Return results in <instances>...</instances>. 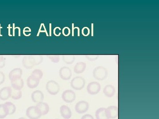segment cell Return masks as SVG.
I'll return each mask as SVG.
<instances>
[{"mask_svg":"<svg viewBox=\"0 0 159 119\" xmlns=\"http://www.w3.org/2000/svg\"><path fill=\"white\" fill-rule=\"evenodd\" d=\"M26 115L29 119H39L42 116L36 106H31L27 108Z\"/></svg>","mask_w":159,"mask_h":119,"instance_id":"4","label":"cell"},{"mask_svg":"<svg viewBox=\"0 0 159 119\" xmlns=\"http://www.w3.org/2000/svg\"><path fill=\"white\" fill-rule=\"evenodd\" d=\"M86 58L90 61H94L97 60L99 57V55H86Z\"/></svg>","mask_w":159,"mask_h":119,"instance_id":"27","label":"cell"},{"mask_svg":"<svg viewBox=\"0 0 159 119\" xmlns=\"http://www.w3.org/2000/svg\"><path fill=\"white\" fill-rule=\"evenodd\" d=\"M4 105L8 110L9 116L13 115L16 112V107L15 105L10 102H7L4 103Z\"/></svg>","mask_w":159,"mask_h":119,"instance_id":"21","label":"cell"},{"mask_svg":"<svg viewBox=\"0 0 159 119\" xmlns=\"http://www.w3.org/2000/svg\"><path fill=\"white\" fill-rule=\"evenodd\" d=\"M85 85V80L83 77H76L71 80L70 85L74 89L77 90H80L84 88Z\"/></svg>","mask_w":159,"mask_h":119,"instance_id":"2","label":"cell"},{"mask_svg":"<svg viewBox=\"0 0 159 119\" xmlns=\"http://www.w3.org/2000/svg\"><path fill=\"white\" fill-rule=\"evenodd\" d=\"M95 116L97 119H109L106 112V108H100L96 111Z\"/></svg>","mask_w":159,"mask_h":119,"instance_id":"20","label":"cell"},{"mask_svg":"<svg viewBox=\"0 0 159 119\" xmlns=\"http://www.w3.org/2000/svg\"><path fill=\"white\" fill-rule=\"evenodd\" d=\"M48 58L51 60L52 62L54 63H57L60 61V56L59 55H48Z\"/></svg>","mask_w":159,"mask_h":119,"instance_id":"26","label":"cell"},{"mask_svg":"<svg viewBox=\"0 0 159 119\" xmlns=\"http://www.w3.org/2000/svg\"><path fill=\"white\" fill-rule=\"evenodd\" d=\"M108 71L107 69L102 66L95 68L93 71V76L95 79L99 81H103L107 78Z\"/></svg>","mask_w":159,"mask_h":119,"instance_id":"1","label":"cell"},{"mask_svg":"<svg viewBox=\"0 0 159 119\" xmlns=\"http://www.w3.org/2000/svg\"><path fill=\"white\" fill-rule=\"evenodd\" d=\"M101 90L100 83L96 81L90 82L87 86V91L91 95H94L99 93Z\"/></svg>","mask_w":159,"mask_h":119,"instance_id":"5","label":"cell"},{"mask_svg":"<svg viewBox=\"0 0 159 119\" xmlns=\"http://www.w3.org/2000/svg\"><path fill=\"white\" fill-rule=\"evenodd\" d=\"M61 115L64 119H70L72 117L70 108L66 105H61L60 108Z\"/></svg>","mask_w":159,"mask_h":119,"instance_id":"13","label":"cell"},{"mask_svg":"<svg viewBox=\"0 0 159 119\" xmlns=\"http://www.w3.org/2000/svg\"><path fill=\"white\" fill-rule=\"evenodd\" d=\"M90 33V30L89 29L88 27H84L83 28L82 31H81V33L84 36H88L89 35Z\"/></svg>","mask_w":159,"mask_h":119,"instance_id":"28","label":"cell"},{"mask_svg":"<svg viewBox=\"0 0 159 119\" xmlns=\"http://www.w3.org/2000/svg\"><path fill=\"white\" fill-rule=\"evenodd\" d=\"M81 119H94L93 117L89 114H87L83 116Z\"/></svg>","mask_w":159,"mask_h":119,"instance_id":"32","label":"cell"},{"mask_svg":"<svg viewBox=\"0 0 159 119\" xmlns=\"http://www.w3.org/2000/svg\"><path fill=\"white\" fill-rule=\"evenodd\" d=\"M5 65H6V60L0 62V68L5 67Z\"/></svg>","mask_w":159,"mask_h":119,"instance_id":"33","label":"cell"},{"mask_svg":"<svg viewBox=\"0 0 159 119\" xmlns=\"http://www.w3.org/2000/svg\"><path fill=\"white\" fill-rule=\"evenodd\" d=\"M42 116H45L48 114L50 111V107L48 103L46 102H41L37 103L35 105Z\"/></svg>","mask_w":159,"mask_h":119,"instance_id":"14","label":"cell"},{"mask_svg":"<svg viewBox=\"0 0 159 119\" xmlns=\"http://www.w3.org/2000/svg\"><path fill=\"white\" fill-rule=\"evenodd\" d=\"M18 119H28L27 118H26L24 117H20L19 118H18Z\"/></svg>","mask_w":159,"mask_h":119,"instance_id":"35","label":"cell"},{"mask_svg":"<svg viewBox=\"0 0 159 119\" xmlns=\"http://www.w3.org/2000/svg\"><path fill=\"white\" fill-rule=\"evenodd\" d=\"M31 98L34 103H38L43 102L44 98L43 94L41 90L34 91L31 95Z\"/></svg>","mask_w":159,"mask_h":119,"instance_id":"11","label":"cell"},{"mask_svg":"<svg viewBox=\"0 0 159 119\" xmlns=\"http://www.w3.org/2000/svg\"><path fill=\"white\" fill-rule=\"evenodd\" d=\"M86 68V64L84 62L77 63L75 64L74 68V71L75 73L80 74L82 73L85 71Z\"/></svg>","mask_w":159,"mask_h":119,"instance_id":"19","label":"cell"},{"mask_svg":"<svg viewBox=\"0 0 159 119\" xmlns=\"http://www.w3.org/2000/svg\"><path fill=\"white\" fill-rule=\"evenodd\" d=\"M39 79H36L31 75L28 77L27 80V86L30 89L36 88L39 85Z\"/></svg>","mask_w":159,"mask_h":119,"instance_id":"16","label":"cell"},{"mask_svg":"<svg viewBox=\"0 0 159 119\" xmlns=\"http://www.w3.org/2000/svg\"><path fill=\"white\" fill-rule=\"evenodd\" d=\"M31 75L33 76V77H35L36 79L40 80L43 78V72L41 70L36 69L33 71Z\"/></svg>","mask_w":159,"mask_h":119,"instance_id":"25","label":"cell"},{"mask_svg":"<svg viewBox=\"0 0 159 119\" xmlns=\"http://www.w3.org/2000/svg\"><path fill=\"white\" fill-rule=\"evenodd\" d=\"M60 77L64 80H68L71 79L72 76V71L69 67L64 66L60 69Z\"/></svg>","mask_w":159,"mask_h":119,"instance_id":"9","label":"cell"},{"mask_svg":"<svg viewBox=\"0 0 159 119\" xmlns=\"http://www.w3.org/2000/svg\"><path fill=\"white\" fill-rule=\"evenodd\" d=\"M34 59H35V62H36V65H39L43 61V57L42 56H34Z\"/></svg>","mask_w":159,"mask_h":119,"instance_id":"29","label":"cell"},{"mask_svg":"<svg viewBox=\"0 0 159 119\" xmlns=\"http://www.w3.org/2000/svg\"><path fill=\"white\" fill-rule=\"evenodd\" d=\"M89 108V104L85 101H80L76 103L75 111L77 113L83 114L86 112Z\"/></svg>","mask_w":159,"mask_h":119,"instance_id":"7","label":"cell"},{"mask_svg":"<svg viewBox=\"0 0 159 119\" xmlns=\"http://www.w3.org/2000/svg\"><path fill=\"white\" fill-rule=\"evenodd\" d=\"M106 112L109 119L116 118L118 115V107L114 105L109 106L106 108Z\"/></svg>","mask_w":159,"mask_h":119,"instance_id":"12","label":"cell"},{"mask_svg":"<svg viewBox=\"0 0 159 119\" xmlns=\"http://www.w3.org/2000/svg\"><path fill=\"white\" fill-rule=\"evenodd\" d=\"M47 91L52 95H56L59 93L60 86L59 84L54 80H50L46 84Z\"/></svg>","mask_w":159,"mask_h":119,"instance_id":"3","label":"cell"},{"mask_svg":"<svg viewBox=\"0 0 159 119\" xmlns=\"http://www.w3.org/2000/svg\"><path fill=\"white\" fill-rule=\"evenodd\" d=\"M11 88L16 90H21L24 86V82L21 78L11 81Z\"/></svg>","mask_w":159,"mask_h":119,"instance_id":"18","label":"cell"},{"mask_svg":"<svg viewBox=\"0 0 159 119\" xmlns=\"http://www.w3.org/2000/svg\"><path fill=\"white\" fill-rule=\"evenodd\" d=\"M6 60V58L3 55H0V62Z\"/></svg>","mask_w":159,"mask_h":119,"instance_id":"34","label":"cell"},{"mask_svg":"<svg viewBox=\"0 0 159 119\" xmlns=\"http://www.w3.org/2000/svg\"><path fill=\"white\" fill-rule=\"evenodd\" d=\"M22 97V92L21 90H16L12 88L11 98L13 100H19Z\"/></svg>","mask_w":159,"mask_h":119,"instance_id":"23","label":"cell"},{"mask_svg":"<svg viewBox=\"0 0 159 119\" xmlns=\"http://www.w3.org/2000/svg\"></svg>","mask_w":159,"mask_h":119,"instance_id":"36","label":"cell"},{"mask_svg":"<svg viewBox=\"0 0 159 119\" xmlns=\"http://www.w3.org/2000/svg\"><path fill=\"white\" fill-rule=\"evenodd\" d=\"M62 60L66 64H72L75 60V57L74 55H63Z\"/></svg>","mask_w":159,"mask_h":119,"instance_id":"22","label":"cell"},{"mask_svg":"<svg viewBox=\"0 0 159 119\" xmlns=\"http://www.w3.org/2000/svg\"><path fill=\"white\" fill-rule=\"evenodd\" d=\"M5 75L2 72L0 71V85L2 84L5 81Z\"/></svg>","mask_w":159,"mask_h":119,"instance_id":"31","label":"cell"},{"mask_svg":"<svg viewBox=\"0 0 159 119\" xmlns=\"http://www.w3.org/2000/svg\"><path fill=\"white\" fill-rule=\"evenodd\" d=\"M70 29L68 27H65L62 29V34L65 36H68L70 34Z\"/></svg>","mask_w":159,"mask_h":119,"instance_id":"30","label":"cell"},{"mask_svg":"<svg viewBox=\"0 0 159 119\" xmlns=\"http://www.w3.org/2000/svg\"><path fill=\"white\" fill-rule=\"evenodd\" d=\"M22 64L25 68L30 69L36 65L34 56H26L22 60Z\"/></svg>","mask_w":159,"mask_h":119,"instance_id":"8","label":"cell"},{"mask_svg":"<svg viewBox=\"0 0 159 119\" xmlns=\"http://www.w3.org/2000/svg\"><path fill=\"white\" fill-rule=\"evenodd\" d=\"M23 71L20 68H15L10 71L9 75V79L10 81L21 78Z\"/></svg>","mask_w":159,"mask_h":119,"instance_id":"15","label":"cell"},{"mask_svg":"<svg viewBox=\"0 0 159 119\" xmlns=\"http://www.w3.org/2000/svg\"><path fill=\"white\" fill-rule=\"evenodd\" d=\"M12 88L10 86H6L0 90V99L6 101L11 97Z\"/></svg>","mask_w":159,"mask_h":119,"instance_id":"10","label":"cell"},{"mask_svg":"<svg viewBox=\"0 0 159 119\" xmlns=\"http://www.w3.org/2000/svg\"><path fill=\"white\" fill-rule=\"evenodd\" d=\"M116 88L113 86L112 85H107L104 86L103 89V93L108 98H111L115 95L116 93Z\"/></svg>","mask_w":159,"mask_h":119,"instance_id":"17","label":"cell"},{"mask_svg":"<svg viewBox=\"0 0 159 119\" xmlns=\"http://www.w3.org/2000/svg\"><path fill=\"white\" fill-rule=\"evenodd\" d=\"M61 98L63 101L66 103H72L76 99V94L71 90H66L63 92Z\"/></svg>","mask_w":159,"mask_h":119,"instance_id":"6","label":"cell"},{"mask_svg":"<svg viewBox=\"0 0 159 119\" xmlns=\"http://www.w3.org/2000/svg\"><path fill=\"white\" fill-rule=\"evenodd\" d=\"M9 116L8 110L4 104H0V119H4Z\"/></svg>","mask_w":159,"mask_h":119,"instance_id":"24","label":"cell"}]
</instances>
